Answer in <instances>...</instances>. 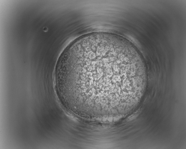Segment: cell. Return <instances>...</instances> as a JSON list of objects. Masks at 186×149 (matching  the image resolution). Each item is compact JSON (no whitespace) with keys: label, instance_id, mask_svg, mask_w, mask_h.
<instances>
[{"label":"cell","instance_id":"obj_1","mask_svg":"<svg viewBox=\"0 0 186 149\" xmlns=\"http://www.w3.org/2000/svg\"><path fill=\"white\" fill-rule=\"evenodd\" d=\"M58 74L72 107L94 117L114 116L122 109L134 106L147 77L135 48L122 38L103 33L74 42L64 54Z\"/></svg>","mask_w":186,"mask_h":149}]
</instances>
